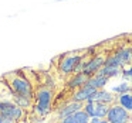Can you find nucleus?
Returning a JSON list of instances; mask_svg holds the SVG:
<instances>
[{
	"label": "nucleus",
	"mask_w": 132,
	"mask_h": 123,
	"mask_svg": "<svg viewBox=\"0 0 132 123\" xmlns=\"http://www.w3.org/2000/svg\"><path fill=\"white\" fill-rule=\"evenodd\" d=\"M4 81L7 82V86L10 88L13 95L17 96H26L34 99V89L33 85L24 75H21L20 72H10V74L4 75Z\"/></svg>",
	"instance_id": "f257e3e1"
},
{
	"label": "nucleus",
	"mask_w": 132,
	"mask_h": 123,
	"mask_svg": "<svg viewBox=\"0 0 132 123\" xmlns=\"http://www.w3.org/2000/svg\"><path fill=\"white\" fill-rule=\"evenodd\" d=\"M53 99L54 93L50 88L47 86L38 88L34 93V108H33L34 113L38 117H46L53 109Z\"/></svg>",
	"instance_id": "f03ea898"
},
{
	"label": "nucleus",
	"mask_w": 132,
	"mask_h": 123,
	"mask_svg": "<svg viewBox=\"0 0 132 123\" xmlns=\"http://www.w3.org/2000/svg\"><path fill=\"white\" fill-rule=\"evenodd\" d=\"M87 52H77V51H71L67 54L61 55L60 61H58V71L63 75H72L75 72L78 62L85 57Z\"/></svg>",
	"instance_id": "7ed1b4c3"
},
{
	"label": "nucleus",
	"mask_w": 132,
	"mask_h": 123,
	"mask_svg": "<svg viewBox=\"0 0 132 123\" xmlns=\"http://www.w3.org/2000/svg\"><path fill=\"white\" fill-rule=\"evenodd\" d=\"M0 115L14 122H20L24 117V109H21L13 99H2L0 100Z\"/></svg>",
	"instance_id": "20e7f679"
},
{
	"label": "nucleus",
	"mask_w": 132,
	"mask_h": 123,
	"mask_svg": "<svg viewBox=\"0 0 132 123\" xmlns=\"http://www.w3.org/2000/svg\"><path fill=\"white\" fill-rule=\"evenodd\" d=\"M105 119L109 123H129L132 119V115L125 108H122L118 102H115L109 106L108 115H106Z\"/></svg>",
	"instance_id": "39448f33"
},
{
	"label": "nucleus",
	"mask_w": 132,
	"mask_h": 123,
	"mask_svg": "<svg viewBox=\"0 0 132 123\" xmlns=\"http://www.w3.org/2000/svg\"><path fill=\"white\" fill-rule=\"evenodd\" d=\"M105 60H106V54L101 52V54H95V55H89L88 61H87L85 67H84L82 72L87 77H92L95 75L104 65H105Z\"/></svg>",
	"instance_id": "423d86ee"
},
{
	"label": "nucleus",
	"mask_w": 132,
	"mask_h": 123,
	"mask_svg": "<svg viewBox=\"0 0 132 123\" xmlns=\"http://www.w3.org/2000/svg\"><path fill=\"white\" fill-rule=\"evenodd\" d=\"M82 109L87 112V115L89 117L105 119L109 110V105H104V103H98V102H85Z\"/></svg>",
	"instance_id": "0eeeda50"
},
{
	"label": "nucleus",
	"mask_w": 132,
	"mask_h": 123,
	"mask_svg": "<svg viewBox=\"0 0 132 123\" xmlns=\"http://www.w3.org/2000/svg\"><path fill=\"white\" fill-rule=\"evenodd\" d=\"M87 102H98V103H104V105H109L117 102V96L114 95V92L105 91V89H97L94 93L89 96V99Z\"/></svg>",
	"instance_id": "6e6552de"
},
{
	"label": "nucleus",
	"mask_w": 132,
	"mask_h": 123,
	"mask_svg": "<svg viewBox=\"0 0 132 123\" xmlns=\"http://www.w3.org/2000/svg\"><path fill=\"white\" fill-rule=\"evenodd\" d=\"M82 108H84V103L75 102V100H70V102L64 103L63 106H60L57 109V116H58V119H63V117L68 116V115H72L78 110H82Z\"/></svg>",
	"instance_id": "1a4fd4ad"
},
{
	"label": "nucleus",
	"mask_w": 132,
	"mask_h": 123,
	"mask_svg": "<svg viewBox=\"0 0 132 123\" xmlns=\"http://www.w3.org/2000/svg\"><path fill=\"white\" fill-rule=\"evenodd\" d=\"M89 119L91 117L82 109V110H78L72 115H68V116L63 117V119H58V123H89Z\"/></svg>",
	"instance_id": "9d476101"
},
{
	"label": "nucleus",
	"mask_w": 132,
	"mask_h": 123,
	"mask_svg": "<svg viewBox=\"0 0 132 123\" xmlns=\"http://www.w3.org/2000/svg\"><path fill=\"white\" fill-rule=\"evenodd\" d=\"M95 91H97V89L91 88V86H88V85L82 86V88H78V89H75V91H74V93H72V96H71V100L85 103L87 100L89 99V96H91Z\"/></svg>",
	"instance_id": "9b49d317"
},
{
	"label": "nucleus",
	"mask_w": 132,
	"mask_h": 123,
	"mask_svg": "<svg viewBox=\"0 0 132 123\" xmlns=\"http://www.w3.org/2000/svg\"><path fill=\"white\" fill-rule=\"evenodd\" d=\"M89 77H87L84 72H78V74H72L71 79L68 81V88L70 89H78L82 88V86L87 85V81H88Z\"/></svg>",
	"instance_id": "f8f14e48"
},
{
	"label": "nucleus",
	"mask_w": 132,
	"mask_h": 123,
	"mask_svg": "<svg viewBox=\"0 0 132 123\" xmlns=\"http://www.w3.org/2000/svg\"><path fill=\"white\" fill-rule=\"evenodd\" d=\"M95 75H100V77H104V78H106V79H111V78H115V77H119V75H122V68L104 65Z\"/></svg>",
	"instance_id": "ddd939ff"
},
{
	"label": "nucleus",
	"mask_w": 132,
	"mask_h": 123,
	"mask_svg": "<svg viewBox=\"0 0 132 123\" xmlns=\"http://www.w3.org/2000/svg\"><path fill=\"white\" fill-rule=\"evenodd\" d=\"M115 52H117L118 57H119L122 68H126V67L132 65V50H131V47H122V48L117 50Z\"/></svg>",
	"instance_id": "4468645a"
},
{
	"label": "nucleus",
	"mask_w": 132,
	"mask_h": 123,
	"mask_svg": "<svg viewBox=\"0 0 132 123\" xmlns=\"http://www.w3.org/2000/svg\"><path fill=\"white\" fill-rule=\"evenodd\" d=\"M117 102L119 103L122 108H125L128 112L132 113V91L126 92V93L117 95Z\"/></svg>",
	"instance_id": "2eb2a0df"
},
{
	"label": "nucleus",
	"mask_w": 132,
	"mask_h": 123,
	"mask_svg": "<svg viewBox=\"0 0 132 123\" xmlns=\"http://www.w3.org/2000/svg\"><path fill=\"white\" fill-rule=\"evenodd\" d=\"M109 79H106V78H104V77H100V75H92V77L88 78L87 85L91 86V88H94V89H102L104 86L106 85Z\"/></svg>",
	"instance_id": "dca6fc26"
},
{
	"label": "nucleus",
	"mask_w": 132,
	"mask_h": 123,
	"mask_svg": "<svg viewBox=\"0 0 132 123\" xmlns=\"http://www.w3.org/2000/svg\"><path fill=\"white\" fill-rule=\"evenodd\" d=\"M13 100L20 106L24 110H29V109L34 108V99L31 98H26V96H17V95H13Z\"/></svg>",
	"instance_id": "f3484780"
},
{
	"label": "nucleus",
	"mask_w": 132,
	"mask_h": 123,
	"mask_svg": "<svg viewBox=\"0 0 132 123\" xmlns=\"http://www.w3.org/2000/svg\"><path fill=\"white\" fill-rule=\"evenodd\" d=\"M129 91H132V85L125 81V82H122V83H119V85L114 86L111 92H114V93H117V95H121V93H126V92H129Z\"/></svg>",
	"instance_id": "a211bd4d"
},
{
	"label": "nucleus",
	"mask_w": 132,
	"mask_h": 123,
	"mask_svg": "<svg viewBox=\"0 0 132 123\" xmlns=\"http://www.w3.org/2000/svg\"><path fill=\"white\" fill-rule=\"evenodd\" d=\"M121 77L123 78V81H126V82H129L132 85V65L122 68V75Z\"/></svg>",
	"instance_id": "6ab92c4d"
},
{
	"label": "nucleus",
	"mask_w": 132,
	"mask_h": 123,
	"mask_svg": "<svg viewBox=\"0 0 132 123\" xmlns=\"http://www.w3.org/2000/svg\"><path fill=\"white\" fill-rule=\"evenodd\" d=\"M89 123H109L106 119H98V117H91Z\"/></svg>",
	"instance_id": "aec40b11"
},
{
	"label": "nucleus",
	"mask_w": 132,
	"mask_h": 123,
	"mask_svg": "<svg viewBox=\"0 0 132 123\" xmlns=\"http://www.w3.org/2000/svg\"><path fill=\"white\" fill-rule=\"evenodd\" d=\"M131 50H132V45H131Z\"/></svg>",
	"instance_id": "412c9836"
},
{
	"label": "nucleus",
	"mask_w": 132,
	"mask_h": 123,
	"mask_svg": "<svg viewBox=\"0 0 132 123\" xmlns=\"http://www.w3.org/2000/svg\"><path fill=\"white\" fill-rule=\"evenodd\" d=\"M0 117H2V115H0Z\"/></svg>",
	"instance_id": "4be33fe9"
}]
</instances>
